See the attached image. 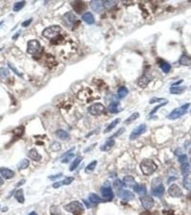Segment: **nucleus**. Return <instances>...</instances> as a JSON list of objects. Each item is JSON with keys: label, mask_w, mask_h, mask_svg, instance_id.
<instances>
[{"label": "nucleus", "mask_w": 191, "mask_h": 215, "mask_svg": "<svg viewBox=\"0 0 191 215\" xmlns=\"http://www.w3.org/2000/svg\"><path fill=\"white\" fill-rule=\"evenodd\" d=\"M140 169L143 174L145 176H150L156 171L157 169V166L153 160L150 158H145L142 160L140 164Z\"/></svg>", "instance_id": "1"}, {"label": "nucleus", "mask_w": 191, "mask_h": 215, "mask_svg": "<svg viewBox=\"0 0 191 215\" xmlns=\"http://www.w3.org/2000/svg\"><path fill=\"white\" fill-rule=\"evenodd\" d=\"M64 210L74 215H80L84 212V207L79 201H74L64 206Z\"/></svg>", "instance_id": "2"}, {"label": "nucleus", "mask_w": 191, "mask_h": 215, "mask_svg": "<svg viewBox=\"0 0 191 215\" xmlns=\"http://www.w3.org/2000/svg\"><path fill=\"white\" fill-rule=\"evenodd\" d=\"M165 192V187L162 184L161 179L159 178L153 179L152 183V193L155 197H160Z\"/></svg>", "instance_id": "3"}, {"label": "nucleus", "mask_w": 191, "mask_h": 215, "mask_svg": "<svg viewBox=\"0 0 191 215\" xmlns=\"http://www.w3.org/2000/svg\"><path fill=\"white\" fill-rule=\"evenodd\" d=\"M62 32V28L58 25H53L45 28L43 32V35L47 39H53Z\"/></svg>", "instance_id": "4"}, {"label": "nucleus", "mask_w": 191, "mask_h": 215, "mask_svg": "<svg viewBox=\"0 0 191 215\" xmlns=\"http://www.w3.org/2000/svg\"><path fill=\"white\" fill-rule=\"evenodd\" d=\"M190 106V103H187V104H185L183 106H180V108H175V109L173 110L172 112L169 114V115L168 116V118L170 120H175L180 118V117L183 116V115H185L187 113L188 109Z\"/></svg>", "instance_id": "5"}, {"label": "nucleus", "mask_w": 191, "mask_h": 215, "mask_svg": "<svg viewBox=\"0 0 191 215\" xmlns=\"http://www.w3.org/2000/svg\"><path fill=\"white\" fill-rule=\"evenodd\" d=\"M88 111L92 115H101L105 113V106L100 103H95L88 108Z\"/></svg>", "instance_id": "6"}, {"label": "nucleus", "mask_w": 191, "mask_h": 215, "mask_svg": "<svg viewBox=\"0 0 191 215\" xmlns=\"http://www.w3.org/2000/svg\"><path fill=\"white\" fill-rule=\"evenodd\" d=\"M40 47H41V45H40V42L38 40H30L27 43V52L30 55H35L40 51Z\"/></svg>", "instance_id": "7"}, {"label": "nucleus", "mask_w": 191, "mask_h": 215, "mask_svg": "<svg viewBox=\"0 0 191 215\" xmlns=\"http://www.w3.org/2000/svg\"><path fill=\"white\" fill-rule=\"evenodd\" d=\"M146 130H147V125L146 124H141V125L138 126L132 131L130 136H129V139L132 141L135 140L137 138L139 137L142 134L145 133Z\"/></svg>", "instance_id": "8"}, {"label": "nucleus", "mask_w": 191, "mask_h": 215, "mask_svg": "<svg viewBox=\"0 0 191 215\" xmlns=\"http://www.w3.org/2000/svg\"><path fill=\"white\" fill-rule=\"evenodd\" d=\"M140 201H141L142 207L146 210H150L153 208L155 204L154 199L149 196H144V197H140Z\"/></svg>", "instance_id": "9"}, {"label": "nucleus", "mask_w": 191, "mask_h": 215, "mask_svg": "<svg viewBox=\"0 0 191 215\" xmlns=\"http://www.w3.org/2000/svg\"><path fill=\"white\" fill-rule=\"evenodd\" d=\"M168 193L172 197L179 198L183 195V191L177 184H172L168 189Z\"/></svg>", "instance_id": "10"}, {"label": "nucleus", "mask_w": 191, "mask_h": 215, "mask_svg": "<svg viewBox=\"0 0 191 215\" xmlns=\"http://www.w3.org/2000/svg\"><path fill=\"white\" fill-rule=\"evenodd\" d=\"M101 194L103 198L107 201H110L114 198V192L110 186H102L101 188Z\"/></svg>", "instance_id": "11"}, {"label": "nucleus", "mask_w": 191, "mask_h": 215, "mask_svg": "<svg viewBox=\"0 0 191 215\" xmlns=\"http://www.w3.org/2000/svg\"><path fill=\"white\" fill-rule=\"evenodd\" d=\"M90 6L93 11L96 13H100L104 10V4L103 1H98V0H94L90 2Z\"/></svg>", "instance_id": "12"}, {"label": "nucleus", "mask_w": 191, "mask_h": 215, "mask_svg": "<svg viewBox=\"0 0 191 215\" xmlns=\"http://www.w3.org/2000/svg\"><path fill=\"white\" fill-rule=\"evenodd\" d=\"M118 197L126 201H130L134 198V194L132 192L128 190H120L117 193Z\"/></svg>", "instance_id": "13"}, {"label": "nucleus", "mask_w": 191, "mask_h": 215, "mask_svg": "<svg viewBox=\"0 0 191 215\" xmlns=\"http://www.w3.org/2000/svg\"><path fill=\"white\" fill-rule=\"evenodd\" d=\"M0 174L4 179H12L14 176V172L8 168L1 167V168H0Z\"/></svg>", "instance_id": "14"}, {"label": "nucleus", "mask_w": 191, "mask_h": 215, "mask_svg": "<svg viewBox=\"0 0 191 215\" xmlns=\"http://www.w3.org/2000/svg\"><path fill=\"white\" fill-rule=\"evenodd\" d=\"M152 78L150 75H147V74H144L143 75L141 78L139 79L138 81V85L139 86L142 88H144V87H147V85H148L149 83L151 81Z\"/></svg>", "instance_id": "15"}, {"label": "nucleus", "mask_w": 191, "mask_h": 215, "mask_svg": "<svg viewBox=\"0 0 191 215\" xmlns=\"http://www.w3.org/2000/svg\"><path fill=\"white\" fill-rule=\"evenodd\" d=\"M109 112L111 113H118L122 111V108H120V103L119 102L113 101L108 106Z\"/></svg>", "instance_id": "16"}, {"label": "nucleus", "mask_w": 191, "mask_h": 215, "mask_svg": "<svg viewBox=\"0 0 191 215\" xmlns=\"http://www.w3.org/2000/svg\"><path fill=\"white\" fill-rule=\"evenodd\" d=\"M63 20L64 22L67 25H71V24H74V22L77 20L76 16H74V14L71 12H68L66 14H65L63 17Z\"/></svg>", "instance_id": "17"}, {"label": "nucleus", "mask_w": 191, "mask_h": 215, "mask_svg": "<svg viewBox=\"0 0 191 215\" xmlns=\"http://www.w3.org/2000/svg\"><path fill=\"white\" fill-rule=\"evenodd\" d=\"M27 156L30 159L35 161H39L42 158L41 155L39 154L38 151L35 149H32L31 150H30L27 154Z\"/></svg>", "instance_id": "18"}, {"label": "nucleus", "mask_w": 191, "mask_h": 215, "mask_svg": "<svg viewBox=\"0 0 191 215\" xmlns=\"http://www.w3.org/2000/svg\"><path fill=\"white\" fill-rule=\"evenodd\" d=\"M73 4V7L77 13L80 14L86 8V4L83 1H75Z\"/></svg>", "instance_id": "19"}, {"label": "nucleus", "mask_w": 191, "mask_h": 215, "mask_svg": "<svg viewBox=\"0 0 191 215\" xmlns=\"http://www.w3.org/2000/svg\"><path fill=\"white\" fill-rule=\"evenodd\" d=\"M56 135L58 139H61L63 141H68L70 139V135L68 132L65 130H62V129H59L56 131Z\"/></svg>", "instance_id": "20"}, {"label": "nucleus", "mask_w": 191, "mask_h": 215, "mask_svg": "<svg viewBox=\"0 0 191 215\" xmlns=\"http://www.w3.org/2000/svg\"><path fill=\"white\" fill-rule=\"evenodd\" d=\"M82 20L88 25H93L95 22V19L91 12H86L82 16Z\"/></svg>", "instance_id": "21"}, {"label": "nucleus", "mask_w": 191, "mask_h": 215, "mask_svg": "<svg viewBox=\"0 0 191 215\" xmlns=\"http://www.w3.org/2000/svg\"><path fill=\"white\" fill-rule=\"evenodd\" d=\"M186 86H172V87L170 88V92L172 94L180 95L182 94V93L186 90Z\"/></svg>", "instance_id": "22"}, {"label": "nucleus", "mask_w": 191, "mask_h": 215, "mask_svg": "<svg viewBox=\"0 0 191 215\" xmlns=\"http://www.w3.org/2000/svg\"><path fill=\"white\" fill-rule=\"evenodd\" d=\"M14 198L16 199L19 204H24L25 202V196H24V191L22 189H19L16 191L14 194Z\"/></svg>", "instance_id": "23"}, {"label": "nucleus", "mask_w": 191, "mask_h": 215, "mask_svg": "<svg viewBox=\"0 0 191 215\" xmlns=\"http://www.w3.org/2000/svg\"><path fill=\"white\" fill-rule=\"evenodd\" d=\"M179 63L181 65H184V66H190L191 65V57L186 55H183L180 58Z\"/></svg>", "instance_id": "24"}, {"label": "nucleus", "mask_w": 191, "mask_h": 215, "mask_svg": "<svg viewBox=\"0 0 191 215\" xmlns=\"http://www.w3.org/2000/svg\"><path fill=\"white\" fill-rule=\"evenodd\" d=\"M89 201H90L91 203H93V204H98V203H101V202H103V201H104V200L102 198H101V197H98L97 194H93V193L89 194Z\"/></svg>", "instance_id": "25"}, {"label": "nucleus", "mask_w": 191, "mask_h": 215, "mask_svg": "<svg viewBox=\"0 0 191 215\" xmlns=\"http://www.w3.org/2000/svg\"><path fill=\"white\" fill-rule=\"evenodd\" d=\"M123 182H124L126 186H130V187H134V186L137 184L134 179L131 176H124L123 179Z\"/></svg>", "instance_id": "26"}, {"label": "nucleus", "mask_w": 191, "mask_h": 215, "mask_svg": "<svg viewBox=\"0 0 191 215\" xmlns=\"http://www.w3.org/2000/svg\"><path fill=\"white\" fill-rule=\"evenodd\" d=\"M115 144V141L113 139L108 140L104 145H102L101 147V150L103 151H107L109 150L111 147Z\"/></svg>", "instance_id": "27"}, {"label": "nucleus", "mask_w": 191, "mask_h": 215, "mask_svg": "<svg viewBox=\"0 0 191 215\" xmlns=\"http://www.w3.org/2000/svg\"><path fill=\"white\" fill-rule=\"evenodd\" d=\"M120 121H121L120 118H116V119L114 120V121H113L112 122H111V124H110L108 126L106 127V128L105 130H104V133H109V132L111 131V130H112L113 128H114L115 127H116V126H117L118 124H119Z\"/></svg>", "instance_id": "28"}, {"label": "nucleus", "mask_w": 191, "mask_h": 215, "mask_svg": "<svg viewBox=\"0 0 191 215\" xmlns=\"http://www.w3.org/2000/svg\"><path fill=\"white\" fill-rule=\"evenodd\" d=\"M133 189L134 192L140 194V195H144L147 192V189H146L145 186H142V185H138L137 184L134 186Z\"/></svg>", "instance_id": "29"}, {"label": "nucleus", "mask_w": 191, "mask_h": 215, "mask_svg": "<svg viewBox=\"0 0 191 215\" xmlns=\"http://www.w3.org/2000/svg\"><path fill=\"white\" fill-rule=\"evenodd\" d=\"M30 166V161L27 158H24L22 161H19V164H17V169L19 170H24L26 169L27 168H28V167Z\"/></svg>", "instance_id": "30"}, {"label": "nucleus", "mask_w": 191, "mask_h": 215, "mask_svg": "<svg viewBox=\"0 0 191 215\" xmlns=\"http://www.w3.org/2000/svg\"><path fill=\"white\" fill-rule=\"evenodd\" d=\"M117 94H118V97H119L120 99L124 98L126 97L128 94V89L126 88V87H124V86L120 87L119 88V90H118Z\"/></svg>", "instance_id": "31"}, {"label": "nucleus", "mask_w": 191, "mask_h": 215, "mask_svg": "<svg viewBox=\"0 0 191 215\" xmlns=\"http://www.w3.org/2000/svg\"><path fill=\"white\" fill-rule=\"evenodd\" d=\"M82 159H83V158H82L81 156H78L77 158H76L75 160L73 161L72 164H71V166H70V171H74V170H75L78 167L79 164H80Z\"/></svg>", "instance_id": "32"}, {"label": "nucleus", "mask_w": 191, "mask_h": 215, "mask_svg": "<svg viewBox=\"0 0 191 215\" xmlns=\"http://www.w3.org/2000/svg\"><path fill=\"white\" fill-rule=\"evenodd\" d=\"M180 169H181L182 174L184 176H187L190 172V164H188L187 162L183 163V164H182Z\"/></svg>", "instance_id": "33"}, {"label": "nucleus", "mask_w": 191, "mask_h": 215, "mask_svg": "<svg viewBox=\"0 0 191 215\" xmlns=\"http://www.w3.org/2000/svg\"><path fill=\"white\" fill-rule=\"evenodd\" d=\"M139 117V113L138 112H135L134 113H132L130 116L128 118H126V120L124 121V124H132V122H134L135 120H137V118Z\"/></svg>", "instance_id": "34"}, {"label": "nucleus", "mask_w": 191, "mask_h": 215, "mask_svg": "<svg viewBox=\"0 0 191 215\" xmlns=\"http://www.w3.org/2000/svg\"><path fill=\"white\" fill-rule=\"evenodd\" d=\"M114 186L116 189L117 190H122L123 188L126 187V184H124V182H122L120 179H116L114 182Z\"/></svg>", "instance_id": "35"}, {"label": "nucleus", "mask_w": 191, "mask_h": 215, "mask_svg": "<svg viewBox=\"0 0 191 215\" xmlns=\"http://www.w3.org/2000/svg\"><path fill=\"white\" fill-rule=\"evenodd\" d=\"M96 165H97V161H92V162H91L90 164H89V165L86 167V169H85V172H86V173H91V172H93V171H94Z\"/></svg>", "instance_id": "36"}, {"label": "nucleus", "mask_w": 191, "mask_h": 215, "mask_svg": "<svg viewBox=\"0 0 191 215\" xmlns=\"http://www.w3.org/2000/svg\"><path fill=\"white\" fill-rule=\"evenodd\" d=\"M25 5V1H18V2H16L14 4V7H13V11L14 12H19V10H22L24 7V6Z\"/></svg>", "instance_id": "37"}, {"label": "nucleus", "mask_w": 191, "mask_h": 215, "mask_svg": "<svg viewBox=\"0 0 191 215\" xmlns=\"http://www.w3.org/2000/svg\"><path fill=\"white\" fill-rule=\"evenodd\" d=\"M183 186L188 190H191V179L188 177H185L183 179Z\"/></svg>", "instance_id": "38"}, {"label": "nucleus", "mask_w": 191, "mask_h": 215, "mask_svg": "<svg viewBox=\"0 0 191 215\" xmlns=\"http://www.w3.org/2000/svg\"><path fill=\"white\" fill-rule=\"evenodd\" d=\"M7 64H8L9 68H10V69H11V70L12 71V72H14V74H16V75H17V76H19V77H20V78H22V74L20 73V72H19L18 70H17V68H16L15 67H14V65H13L12 63H10V62H8V63H7Z\"/></svg>", "instance_id": "39"}, {"label": "nucleus", "mask_w": 191, "mask_h": 215, "mask_svg": "<svg viewBox=\"0 0 191 215\" xmlns=\"http://www.w3.org/2000/svg\"><path fill=\"white\" fill-rule=\"evenodd\" d=\"M161 69L165 73H168L171 70V65L168 63H163L161 65Z\"/></svg>", "instance_id": "40"}, {"label": "nucleus", "mask_w": 191, "mask_h": 215, "mask_svg": "<svg viewBox=\"0 0 191 215\" xmlns=\"http://www.w3.org/2000/svg\"><path fill=\"white\" fill-rule=\"evenodd\" d=\"M9 75H10V72H9L8 69L5 68H0V78H6Z\"/></svg>", "instance_id": "41"}, {"label": "nucleus", "mask_w": 191, "mask_h": 215, "mask_svg": "<svg viewBox=\"0 0 191 215\" xmlns=\"http://www.w3.org/2000/svg\"><path fill=\"white\" fill-rule=\"evenodd\" d=\"M50 149L53 151H58L60 150L61 149V145L59 142L55 141L50 145Z\"/></svg>", "instance_id": "42"}, {"label": "nucleus", "mask_w": 191, "mask_h": 215, "mask_svg": "<svg viewBox=\"0 0 191 215\" xmlns=\"http://www.w3.org/2000/svg\"><path fill=\"white\" fill-rule=\"evenodd\" d=\"M104 7L106 9H110L113 7L116 4L115 1H103Z\"/></svg>", "instance_id": "43"}, {"label": "nucleus", "mask_w": 191, "mask_h": 215, "mask_svg": "<svg viewBox=\"0 0 191 215\" xmlns=\"http://www.w3.org/2000/svg\"><path fill=\"white\" fill-rule=\"evenodd\" d=\"M50 214L52 215H60V210L58 207L53 206V207H50Z\"/></svg>", "instance_id": "44"}, {"label": "nucleus", "mask_w": 191, "mask_h": 215, "mask_svg": "<svg viewBox=\"0 0 191 215\" xmlns=\"http://www.w3.org/2000/svg\"><path fill=\"white\" fill-rule=\"evenodd\" d=\"M74 156H75V155H74V154H68V155H67L62 160V163L63 164H68V163L72 160V158H74Z\"/></svg>", "instance_id": "45"}, {"label": "nucleus", "mask_w": 191, "mask_h": 215, "mask_svg": "<svg viewBox=\"0 0 191 215\" xmlns=\"http://www.w3.org/2000/svg\"><path fill=\"white\" fill-rule=\"evenodd\" d=\"M74 181V178L72 177V176H69V177L65 178L64 180L61 181V182H62V184H63V185L71 184Z\"/></svg>", "instance_id": "46"}, {"label": "nucleus", "mask_w": 191, "mask_h": 215, "mask_svg": "<svg viewBox=\"0 0 191 215\" xmlns=\"http://www.w3.org/2000/svg\"><path fill=\"white\" fill-rule=\"evenodd\" d=\"M165 100H166V99L160 98H153L150 100V104H154V103H158V102H164Z\"/></svg>", "instance_id": "47"}, {"label": "nucleus", "mask_w": 191, "mask_h": 215, "mask_svg": "<svg viewBox=\"0 0 191 215\" xmlns=\"http://www.w3.org/2000/svg\"><path fill=\"white\" fill-rule=\"evenodd\" d=\"M62 176H63L62 173H58V174L51 175V176H48V179H50V180H52V181H56V180H57V179H60Z\"/></svg>", "instance_id": "48"}, {"label": "nucleus", "mask_w": 191, "mask_h": 215, "mask_svg": "<svg viewBox=\"0 0 191 215\" xmlns=\"http://www.w3.org/2000/svg\"><path fill=\"white\" fill-rule=\"evenodd\" d=\"M168 103V100H167V101H165V102H164V103H162V104L159 105V106H157V107H155V108H154V109L153 110V111H152V112L150 113V115H153L154 113H156L157 111H158V109H159V108H161V107H162V106H165V105H166L167 103Z\"/></svg>", "instance_id": "49"}, {"label": "nucleus", "mask_w": 191, "mask_h": 215, "mask_svg": "<svg viewBox=\"0 0 191 215\" xmlns=\"http://www.w3.org/2000/svg\"><path fill=\"white\" fill-rule=\"evenodd\" d=\"M125 131V128H119V130H117V131L116 132V133H114V135H113L112 136H111V138H115V137H118L119 136H120V135H122V133H124V132Z\"/></svg>", "instance_id": "50"}, {"label": "nucleus", "mask_w": 191, "mask_h": 215, "mask_svg": "<svg viewBox=\"0 0 191 215\" xmlns=\"http://www.w3.org/2000/svg\"><path fill=\"white\" fill-rule=\"evenodd\" d=\"M23 131H24V127L23 126L18 127V128H15V130H14V134H15V135H19V136L22 135V133H23Z\"/></svg>", "instance_id": "51"}, {"label": "nucleus", "mask_w": 191, "mask_h": 215, "mask_svg": "<svg viewBox=\"0 0 191 215\" xmlns=\"http://www.w3.org/2000/svg\"><path fill=\"white\" fill-rule=\"evenodd\" d=\"M188 160V157L186 155V154H183V155H181L179 156L178 158V161L179 162L182 163V164H183V163H186V161H187Z\"/></svg>", "instance_id": "52"}, {"label": "nucleus", "mask_w": 191, "mask_h": 215, "mask_svg": "<svg viewBox=\"0 0 191 215\" xmlns=\"http://www.w3.org/2000/svg\"><path fill=\"white\" fill-rule=\"evenodd\" d=\"M32 19H30V20H25V22H23L22 23V26L23 27H27L29 26L31 24V22H32Z\"/></svg>", "instance_id": "53"}, {"label": "nucleus", "mask_w": 191, "mask_h": 215, "mask_svg": "<svg viewBox=\"0 0 191 215\" xmlns=\"http://www.w3.org/2000/svg\"><path fill=\"white\" fill-rule=\"evenodd\" d=\"M63 186V184L61 182H57L53 184V187L54 188V189H58V188L60 187V186Z\"/></svg>", "instance_id": "54"}, {"label": "nucleus", "mask_w": 191, "mask_h": 215, "mask_svg": "<svg viewBox=\"0 0 191 215\" xmlns=\"http://www.w3.org/2000/svg\"><path fill=\"white\" fill-rule=\"evenodd\" d=\"M25 182H26L25 179H22V180L19 181L18 183H17V184H16V186H17V187H19V186H22V185H23L25 183Z\"/></svg>", "instance_id": "55"}, {"label": "nucleus", "mask_w": 191, "mask_h": 215, "mask_svg": "<svg viewBox=\"0 0 191 215\" xmlns=\"http://www.w3.org/2000/svg\"><path fill=\"white\" fill-rule=\"evenodd\" d=\"M19 34H20V30H19L18 32H17V33H15V35H13V37H12V40H14L17 39V38H18V37H19Z\"/></svg>", "instance_id": "56"}, {"label": "nucleus", "mask_w": 191, "mask_h": 215, "mask_svg": "<svg viewBox=\"0 0 191 215\" xmlns=\"http://www.w3.org/2000/svg\"><path fill=\"white\" fill-rule=\"evenodd\" d=\"M74 149H75V148H73V149H70L69 151H67V152L65 153V154H64L62 156V158H63V157H64V156H66L67 155H68V154H69V153H70V152H71V151H73L74 150Z\"/></svg>", "instance_id": "57"}, {"label": "nucleus", "mask_w": 191, "mask_h": 215, "mask_svg": "<svg viewBox=\"0 0 191 215\" xmlns=\"http://www.w3.org/2000/svg\"><path fill=\"white\" fill-rule=\"evenodd\" d=\"M3 184H4V181H3L2 178L0 177V186H1Z\"/></svg>", "instance_id": "58"}, {"label": "nucleus", "mask_w": 191, "mask_h": 215, "mask_svg": "<svg viewBox=\"0 0 191 215\" xmlns=\"http://www.w3.org/2000/svg\"><path fill=\"white\" fill-rule=\"evenodd\" d=\"M28 215H38V214H37V213L35 212H32L30 213V214H28Z\"/></svg>", "instance_id": "59"}, {"label": "nucleus", "mask_w": 191, "mask_h": 215, "mask_svg": "<svg viewBox=\"0 0 191 215\" xmlns=\"http://www.w3.org/2000/svg\"><path fill=\"white\" fill-rule=\"evenodd\" d=\"M2 24H3V21H2V22H0V26H1V25H2Z\"/></svg>", "instance_id": "60"}, {"label": "nucleus", "mask_w": 191, "mask_h": 215, "mask_svg": "<svg viewBox=\"0 0 191 215\" xmlns=\"http://www.w3.org/2000/svg\"><path fill=\"white\" fill-rule=\"evenodd\" d=\"M190 114H191V109H190Z\"/></svg>", "instance_id": "61"}, {"label": "nucleus", "mask_w": 191, "mask_h": 215, "mask_svg": "<svg viewBox=\"0 0 191 215\" xmlns=\"http://www.w3.org/2000/svg\"><path fill=\"white\" fill-rule=\"evenodd\" d=\"M190 162H191V158H190Z\"/></svg>", "instance_id": "62"}]
</instances>
